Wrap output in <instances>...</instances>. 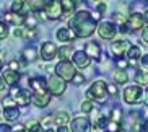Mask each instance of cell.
<instances>
[{"label":"cell","mask_w":148,"mask_h":132,"mask_svg":"<svg viewBox=\"0 0 148 132\" xmlns=\"http://www.w3.org/2000/svg\"><path fill=\"white\" fill-rule=\"evenodd\" d=\"M62 15H64V10H62L60 2H56V0H54L52 3L46 8V16H47L49 20H59Z\"/></svg>","instance_id":"cell-13"},{"label":"cell","mask_w":148,"mask_h":132,"mask_svg":"<svg viewBox=\"0 0 148 132\" xmlns=\"http://www.w3.org/2000/svg\"><path fill=\"white\" fill-rule=\"evenodd\" d=\"M8 67H10V70H13V72H16V69L20 67V64H18V60H12L8 64Z\"/></svg>","instance_id":"cell-42"},{"label":"cell","mask_w":148,"mask_h":132,"mask_svg":"<svg viewBox=\"0 0 148 132\" xmlns=\"http://www.w3.org/2000/svg\"><path fill=\"white\" fill-rule=\"evenodd\" d=\"M112 18H114V21L116 23H119V25H125V18H124V15H121V13H114L112 15Z\"/></svg>","instance_id":"cell-38"},{"label":"cell","mask_w":148,"mask_h":132,"mask_svg":"<svg viewBox=\"0 0 148 132\" xmlns=\"http://www.w3.org/2000/svg\"><path fill=\"white\" fill-rule=\"evenodd\" d=\"M142 38H143V41H145V43L148 44V26L145 28L143 31H142Z\"/></svg>","instance_id":"cell-45"},{"label":"cell","mask_w":148,"mask_h":132,"mask_svg":"<svg viewBox=\"0 0 148 132\" xmlns=\"http://www.w3.org/2000/svg\"><path fill=\"white\" fill-rule=\"evenodd\" d=\"M26 36L28 38H33V36H34V31L31 30V31H26Z\"/></svg>","instance_id":"cell-52"},{"label":"cell","mask_w":148,"mask_h":132,"mask_svg":"<svg viewBox=\"0 0 148 132\" xmlns=\"http://www.w3.org/2000/svg\"><path fill=\"white\" fill-rule=\"evenodd\" d=\"M72 132H90L91 131V122L86 118H75L70 124Z\"/></svg>","instance_id":"cell-9"},{"label":"cell","mask_w":148,"mask_h":132,"mask_svg":"<svg viewBox=\"0 0 148 132\" xmlns=\"http://www.w3.org/2000/svg\"><path fill=\"white\" fill-rule=\"evenodd\" d=\"M143 96V90L140 85H132V87H127L124 90V101L129 103V104H135L138 103Z\"/></svg>","instance_id":"cell-5"},{"label":"cell","mask_w":148,"mask_h":132,"mask_svg":"<svg viewBox=\"0 0 148 132\" xmlns=\"http://www.w3.org/2000/svg\"><path fill=\"white\" fill-rule=\"evenodd\" d=\"M109 126V119L104 118V116H101L98 121H95V127L96 129H106Z\"/></svg>","instance_id":"cell-31"},{"label":"cell","mask_w":148,"mask_h":132,"mask_svg":"<svg viewBox=\"0 0 148 132\" xmlns=\"http://www.w3.org/2000/svg\"><path fill=\"white\" fill-rule=\"evenodd\" d=\"M23 34H25V33H23V30H20V28H16V30L13 31V36H15V38H21Z\"/></svg>","instance_id":"cell-46"},{"label":"cell","mask_w":148,"mask_h":132,"mask_svg":"<svg viewBox=\"0 0 148 132\" xmlns=\"http://www.w3.org/2000/svg\"><path fill=\"white\" fill-rule=\"evenodd\" d=\"M31 101L33 104L38 106V108H46L51 101V93L46 90V91H38V93H33V96H31Z\"/></svg>","instance_id":"cell-11"},{"label":"cell","mask_w":148,"mask_h":132,"mask_svg":"<svg viewBox=\"0 0 148 132\" xmlns=\"http://www.w3.org/2000/svg\"><path fill=\"white\" fill-rule=\"evenodd\" d=\"M73 2H75V0H73Z\"/></svg>","instance_id":"cell-57"},{"label":"cell","mask_w":148,"mask_h":132,"mask_svg":"<svg viewBox=\"0 0 148 132\" xmlns=\"http://www.w3.org/2000/svg\"><path fill=\"white\" fill-rule=\"evenodd\" d=\"M114 82H116V83H121V85L127 83V82H129L127 72L125 70H116L114 72Z\"/></svg>","instance_id":"cell-26"},{"label":"cell","mask_w":148,"mask_h":132,"mask_svg":"<svg viewBox=\"0 0 148 132\" xmlns=\"http://www.w3.org/2000/svg\"><path fill=\"white\" fill-rule=\"evenodd\" d=\"M98 10H99V12H104V10H106V5H104V3H99V5H98Z\"/></svg>","instance_id":"cell-49"},{"label":"cell","mask_w":148,"mask_h":132,"mask_svg":"<svg viewBox=\"0 0 148 132\" xmlns=\"http://www.w3.org/2000/svg\"><path fill=\"white\" fill-rule=\"evenodd\" d=\"M108 93H111L112 96H117V85L116 83H109L108 85Z\"/></svg>","instance_id":"cell-41"},{"label":"cell","mask_w":148,"mask_h":132,"mask_svg":"<svg viewBox=\"0 0 148 132\" xmlns=\"http://www.w3.org/2000/svg\"><path fill=\"white\" fill-rule=\"evenodd\" d=\"M0 132H12V127L8 124H0Z\"/></svg>","instance_id":"cell-44"},{"label":"cell","mask_w":148,"mask_h":132,"mask_svg":"<svg viewBox=\"0 0 148 132\" xmlns=\"http://www.w3.org/2000/svg\"><path fill=\"white\" fill-rule=\"evenodd\" d=\"M5 119L7 121H16L18 116H20V109H18L16 106H13V108H5Z\"/></svg>","instance_id":"cell-23"},{"label":"cell","mask_w":148,"mask_h":132,"mask_svg":"<svg viewBox=\"0 0 148 132\" xmlns=\"http://www.w3.org/2000/svg\"><path fill=\"white\" fill-rule=\"evenodd\" d=\"M5 20H7L8 23H12V25H16V26H18V25H23V21H25V18H23L21 15L12 13V12L5 15Z\"/></svg>","instance_id":"cell-24"},{"label":"cell","mask_w":148,"mask_h":132,"mask_svg":"<svg viewBox=\"0 0 148 132\" xmlns=\"http://www.w3.org/2000/svg\"><path fill=\"white\" fill-rule=\"evenodd\" d=\"M56 38L60 43H69V41H73L77 36L73 34V31L70 30V28H60V30H57Z\"/></svg>","instance_id":"cell-17"},{"label":"cell","mask_w":148,"mask_h":132,"mask_svg":"<svg viewBox=\"0 0 148 132\" xmlns=\"http://www.w3.org/2000/svg\"><path fill=\"white\" fill-rule=\"evenodd\" d=\"M62 10H64V15L65 16H69V15H72L75 12V5H77V2H73V0H62Z\"/></svg>","instance_id":"cell-22"},{"label":"cell","mask_w":148,"mask_h":132,"mask_svg":"<svg viewBox=\"0 0 148 132\" xmlns=\"http://www.w3.org/2000/svg\"><path fill=\"white\" fill-rule=\"evenodd\" d=\"M16 132H23V131H16Z\"/></svg>","instance_id":"cell-55"},{"label":"cell","mask_w":148,"mask_h":132,"mask_svg":"<svg viewBox=\"0 0 148 132\" xmlns=\"http://www.w3.org/2000/svg\"><path fill=\"white\" fill-rule=\"evenodd\" d=\"M25 25L28 26V30H34L36 28V25H38V20L34 18V15H28L26 18H25Z\"/></svg>","instance_id":"cell-30"},{"label":"cell","mask_w":148,"mask_h":132,"mask_svg":"<svg viewBox=\"0 0 148 132\" xmlns=\"http://www.w3.org/2000/svg\"><path fill=\"white\" fill-rule=\"evenodd\" d=\"M117 67H119V70H125L129 67V60L127 59H117Z\"/></svg>","instance_id":"cell-39"},{"label":"cell","mask_w":148,"mask_h":132,"mask_svg":"<svg viewBox=\"0 0 148 132\" xmlns=\"http://www.w3.org/2000/svg\"><path fill=\"white\" fill-rule=\"evenodd\" d=\"M111 122H116V124H121L122 122V109L121 108H114L111 111V118H109Z\"/></svg>","instance_id":"cell-27"},{"label":"cell","mask_w":148,"mask_h":132,"mask_svg":"<svg viewBox=\"0 0 148 132\" xmlns=\"http://www.w3.org/2000/svg\"><path fill=\"white\" fill-rule=\"evenodd\" d=\"M54 119H56L57 124H60V126H65L67 122L70 121V114L67 111H59L57 114H54Z\"/></svg>","instance_id":"cell-25"},{"label":"cell","mask_w":148,"mask_h":132,"mask_svg":"<svg viewBox=\"0 0 148 132\" xmlns=\"http://www.w3.org/2000/svg\"><path fill=\"white\" fill-rule=\"evenodd\" d=\"M72 82H73L75 85H82L83 82H85V77H83L82 74H75V77L72 78Z\"/></svg>","instance_id":"cell-40"},{"label":"cell","mask_w":148,"mask_h":132,"mask_svg":"<svg viewBox=\"0 0 148 132\" xmlns=\"http://www.w3.org/2000/svg\"><path fill=\"white\" fill-rule=\"evenodd\" d=\"M10 96L13 98L15 103H18L20 106H26L31 103V91H28V90H16V88H13Z\"/></svg>","instance_id":"cell-8"},{"label":"cell","mask_w":148,"mask_h":132,"mask_svg":"<svg viewBox=\"0 0 148 132\" xmlns=\"http://www.w3.org/2000/svg\"><path fill=\"white\" fill-rule=\"evenodd\" d=\"M140 65H142L143 72H148V54H147V56H142V57H140Z\"/></svg>","instance_id":"cell-37"},{"label":"cell","mask_w":148,"mask_h":132,"mask_svg":"<svg viewBox=\"0 0 148 132\" xmlns=\"http://www.w3.org/2000/svg\"><path fill=\"white\" fill-rule=\"evenodd\" d=\"M57 54L62 60H69L70 56H73V49H72V46H62L57 49Z\"/></svg>","instance_id":"cell-21"},{"label":"cell","mask_w":148,"mask_h":132,"mask_svg":"<svg viewBox=\"0 0 148 132\" xmlns=\"http://www.w3.org/2000/svg\"><path fill=\"white\" fill-rule=\"evenodd\" d=\"M135 82L138 85H147L148 83V72H143V70H140L135 74Z\"/></svg>","instance_id":"cell-29"},{"label":"cell","mask_w":148,"mask_h":132,"mask_svg":"<svg viewBox=\"0 0 148 132\" xmlns=\"http://www.w3.org/2000/svg\"><path fill=\"white\" fill-rule=\"evenodd\" d=\"M93 108H95V106H93V103L90 101V100H86V101L82 103V111H83V113H86V114H88V113H91Z\"/></svg>","instance_id":"cell-34"},{"label":"cell","mask_w":148,"mask_h":132,"mask_svg":"<svg viewBox=\"0 0 148 132\" xmlns=\"http://www.w3.org/2000/svg\"><path fill=\"white\" fill-rule=\"evenodd\" d=\"M29 87L33 88V93L38 91H46L47 87H46V80L42 77H34V78H29Z\"/></svg>","instance_id":"cell-18"},{"label":"cell","mask_w":148,"mask_h":132,"mask_svg":"<svg viewBox=\"0 0 148 132\" xmlns=\"http://www.w3.org/2000/svg\"><path fill=\"white\" fill-rule=\"evenodd\" d=\"M3 82L5 83H8V85H12L13 87L15 83H18L20 82V74L18 72H13V70H7V72H3Z\"/></svg>","instance_id":"cell-20"},{"label":"cell","mask_w":148,"mask_h":132,"mask_svg":"<svg viewBox=\"0 0 148 132\" xmlns=\"http://www.w3.org/2000/svg\"><path fill=\"white\" fill-rule=\"evenodd\" d=\"M5 88V82H3V78H2V77H0V91H2V90H3Z\"/></svg>","instance_id":"cell-50"},{"label":"cell","mask_w":148,"mask_h":132,"mask_svg":"<svg viewBox=\"0 0 148 132\" xmlns=\"http://www.w3.org/2000/svg\"><path fill=\"white\" fill-rule=\"evenodd\" d=\"M75 74H77L75 65H73V62H70V60H62V62H59L57 67H56V75H59V77L64 78L65 82L67 80L72 82V78L75 77Z\"/></svg>","instance_id":"cell-4"},{"label":"cell","mask_w":148,"mask_h":132,"mask_svg":"<svg viewBox=\"0 0 148 132\" xmlns=\"http://www.w3.org/2000/svg\"><path fill=\"white\" fill-rule=\"evenodd\" d=\"M57 132H70V129L67 126H60V127L57 129Z\"/></svg>","instance_id":"cell-48"},{"label":"cell","mask_w":148,"mask_h":132,"mask_svg":"<svg viewBox=\"0 0 148 132\" xmlns=\"http://www.w3.org/2000/svg\"><path fill=\"white\" fill-rule=\"evenodd\" d=\"M83 52L86 54L90 59H99L101 56V46L98 43H95V41H91V43H86V46H85V51Z\"/></svg>","instance_id":"cell-16"},{"label":"cell","mask_w":148,"mask_h":132,"mask_svg":"<svg viewBox=\"0 0 148 132\" xmlns=\"http://www.w3.org/2000/svg\"><path fill=\"white\" fill-rule=\"evenodd\" d=\"M23 10V2L21 0H15L12 3V13H20Z\"/></svg>","instance_id":"cell-33"},{"label":"cell","mask_w":148,"mask_h":132,"mask_svg":"<svg viewBox=\"0 0 148 132\" xmlns=\"http://www.w3.org/2000/svg\"><path fill=\"white\" fill-rule=\"evenodd\" d=\"M96 2H101V0H96Z\"/></svg>","instance_id":"cell-56"},{"label":"cell","mask_w":148,"mask_h":132,"mask_svg":"<svg viewBox=\"0 0 148 132\" xmlns=\"http://www.w3.org/2000/svg\"><path fill=\"white\" fill-rule=\"evenodd\" d=\"M143 101H145V106H147V108H148V88H147V90H145V91H143Z\"/></svg>","instance_id":"cell-47"},{"label":"cell","mask_w":148,"mask_h":132,"mask_svg":"<svg viewBox=\"0 0 148 132\" xmlns=\"http://www.w3.org/2000/svg\"><path fill=\"white\" fill-rule=\"evenodd\" d=\"M26 129H28V132H42V126L39 122H28Z\"/></svg>","instance_id":"cell-32"},{"label":"cell","mask_w":148,"mask_h":132,"mask_svg":"<svg viewBox=\"0 0 148 132\" xmlns=\"http://www.w3.org/2000/svg\"><path fill=\"white\" fill-rule=\"evenodd\" d=\"M2 69H3V62H2V57H0V72H2Z\"/></svg>","instance_id":"cell-53"},{"label":"cell","mask_w":148,"mask_h":132,"mask_svg":"<svg viewBox=\"0 0 148 132\" xmlns=\"http://www.w3.org/2000/svg\"><path fill=\"white\" fill-rule=\"evenodd\" d=\"M129 43L127 41H124V39H117V41H114L112 44H111V52L114 54V57H117V59H121L124 54L129 51Z\"/></svg>","instance_id":"cell-12"},{"label":"cell","mask_w":148,"mask_h":132,"mask_svg":"<svg viewBox=\"0 0 148 132\" xmlns=\"http://www.w3.org/2000/svg\"><path fill=\"white\" fill-rule=\"evenodd\" d=\"M98 34L103 38V39H112L114 36L117 34V28H116V25L111 21H103L98 25Z\"/></svg>","instance_id":"cell-6"},{"label":"cell","mask_w":148,"mask_h":132,"mask_svg":"<svg viewBox=\"0 0 148 132\" xmlns=\"http://www.w3.org/2000/svg\"><path fill=\"white\" fill-rule=\"evenodd\" d=\"M56 56H57V46L56 44L51 43V41L42 43V46H41V57H42L44 60H52Z\"/></svg>","instance_id":"cell-10"},{"label":"cell","mask_w":148,"mask_h":132,"mask_svg":"<svg viewBox=\"0 0 148 132\" xmlns=\"http://www.w3.org/2000/svg\"><path fill=\"white\" fill-rule=\"evenodd\" d=\"M73 65H77L78 69H86L90 64H91V59L88 57L83 51H78V52H73Z\"/></svg>","instance_id":"cell-14"},{"label":"cell","mask_w":148,"mask_h":132,"mask_svg":"<svg viewBox=\"0 0 148 132\" xmlns=\"http://www.w3.org/2000/svg\"><path fill=\"white\" fill-rule=\"evenodd\" d=\"M23 56H25V59H26V60L34 62L36 59H38V51H36L34 47H26L25 51H23Z\"/></svg>","instance_id":"cell-28"},{"label":"cell","mask_w":148,"mask_h":132,"mask_svg":"<svg viewBox=\"0 0 148 132\" xmlns=\"http://www.w3.org/2000/svg\"><path fill=\"white\" fill-rule=\"evenodd\" d=\"M86 96L90 100H96L98 103H104L108 98V83L104 80H96L93 82V85L88 88Z\"/></svg>","instance_id":"cell-2"},{"label":"cell","mask_w":148,"mask_h":132,"mask_svg":"<svg viewBox=\"0 0 148 132\" xmlns=\"http://www.w3.org/2000/svg\"><path fill=\"white\" fill-rule=\"evenodd\" d=\"M7 36H8V26L3 21H0V39H3Z\"/></svg>","instance_id":"cell-35"},{"label":"cell","mask_w":148,"mask_h":132,"mask_svg":"<svg viewBox=\"0 0 148 132\" xmlns=\"http://www.w3.org/2000/svg\"><path fill=\"white\" fill-rule=\"evenodd\" d=\"M46 87H47V91L51 93V95H57V96H60V95H64V91H65L67 88V83L65 80L60 78L59 75H51L49 77V80L46 82Z\"/></svg>","instance_id":"cell-3"},{"label":"cell","mask_w":148,"mask_h":132,"mask_svg":"<svg viewBox=\"0 0 148 132\" xmlns=\"http://www.w3.org/2000/svg\"><path fill=\"white\" fill-rule=\"evenodd\" d=\"M54 0H25V3L31 8V12H42L52 3Z\"/></svg>","instance_id":"cell-15"},{"label":"cell","mask_w":148,"mask_h":132,"mask_svg":"<svg viewBox=\"0 0 148 132\" xmlns=\"http://www.w3.org/2000/svg\"><path fill=\"white\" fill-rule=\"evenodd\" d=\"M143 20H145V23L148 25V8L145 10V15H143Z\"/></svg>","instance_id":"cell-51"},{"label":"cell","mask_w":148,"mask_h":132,"mask_svg":"<svg viewBox=\"0 0 148 132\" xmlns=\"http://www.w3.org/2000/svg\"><path fill=\"white\" fill-rule=\"evenodd\" d=\"M69 25H70V30L73 31V34L77 38H90L96 31V20L86 10L77 12L72 16V20L69 21Z\"/></svg>","instance_id":"cell-1"},{"label":"cell","mask_w":148,"mask_h":132,"mask_svg":"<svg viewBox=\"0 0 148 132\" xmlns=\"http://www.w3.org/2000/svg\"><path fill=\"white\" fill-rule=\"evenodd\" d=\"M2 104H3L5 108H13V106H15V100L12 96H5L3 100H2Z\"/></svg>","instance_id":"cell-36"},{"label":"cell","mask_w":148,"mask_h":132,"mask_svg":"<svg viewBox=\"0 0 148 132\" xmlns=\"http://www.w3.org/2000/svg\"><path fill=\"white\" fill-rule=\"evenodd\" d=\"M142 57V49L138 47V46H130L129 47V51H127V60L129 62H137L138 59Z\"/></svg>","instance_id":"cell-19"},{"label":"cell","mask_w":148,"mask_h":132,"mask_svg":"<svg viewBox=\"0 0 148 132\" xmlns=\"http://www.w3.org/2000/svg\"><path fill=\"white\" fill-rule=\"evenodd\" d=\"M52 119H54V114H47L46 118H42V124H44V126H47V124L51 122Z\"/></svg>","instance_id":"cell-43"},{"label":"cell","mask_w":148,"mask_h":132,"mask_svg":"<svg viewBox=\"0 0 148 132\" xmlns=\"http://www.w3.org/2000/svg\"><path fill=\"white\" fill-rule=\"evenodd\" d=\"M46 132H54V131H52V129H47V131H46Z\"/></svg>","instance_id":"cell-54"},{"label":"cell","mask_w":148,"mask_h":132,"mask_svg":"<svg viewBox=\"0 0 148 132\" xmlns=\"http://www.w3.org/2000/svg\"><path fill=\"white\" fill-rule=\"evenodd\" d=\"M145 25V20H143V15L135 12L132 13L130 16L125 20V26H127V31H137V30H142Z\"/></svg>","instance_id":"cell-7"}]
</instances>
